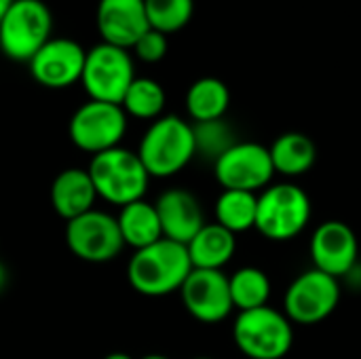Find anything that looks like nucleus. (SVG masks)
<instances>
[{"mask_svg":"<svg viewBox=\"0 0 361 359\" xmlns=\"http://www.w3.org/2000/svg\"><path fill=\"white\" fill-rule=\"evenodd\" d=\"M190 273L192 262L186 245L165 237L148 248L135 250L127 264L129 286L148 298H161L180 292Z\"/></svg>","mask_w":361,"mask_h":359,"instance_id":"1","label":"nucleus"},{"mask_svg":"<svg viewBox=\"0 0 361 359\" xmlns=\"http://www.w3.org/2000/svg\"><path fill=\"white\" fill-rule=\"evenodd\" d=\"M135 152L150 178H173L197 157L192 125L182 116L163 114L150 123Z\"/></svg>","mask_w":361,"mask_h":359,"instance_id":"2","label":"nucleus"},{"mask_svg":"<svg viewBox=\"0 0 361 359\" xmlns=\"http://www.w3.org/2000/svg\"><path fill=\"white\" fill-rule=\"evenodd\" d=\"M87 171L97 197L118 207L144 199L150 184V174L137 152L123 146L91 157Z\"/></svg>","mask_w":361,"mask_h":359,"instance_id":"3","label":"nucleus"},{"mask_svg":"<svg viewBox=\"0 0 361 359\" xmlns=\"http://www.w3.org/2000/svg\"><path fill=\"white\" fill-rule=\"evenodd\" d=\"M311 197L294 182L267 186L258 195L256 231L269 241H290L298 237L311 222Z\"/></svg>","mask_w":361,"mask_h":359,"instance_id":"4","label":"nucleus"},{"mask_svg":"<svg viewBox=\"0 0 361 359\" xmlns=\"http://www.w3.org/2000/svg\"><path fill=\"white\" fill-rule=\"evenodd\" d=\"M233 341L245 358L283 359L294 347V324L269 305L241 311L233 324Z\"/></svg>","mask_w":361,"mask_h":359,"instance_id":"5","label":"nucleus"},{"mask_svg":"<svg viewBox=\"0 0 361 359\" xmlns=\"http://www.w3.org/2000/svg\"><path fill=\"white\" fill-rule=\"evenodd\" d=\"M53 13L42 0H13L0 19V51L13 61H30L53 36Z\"/></svg>","mask_w":361,"mask_h":359,"instance_id":"6","label":"nucleus"},{"mask_svg":"<svg viewBox=\"0 0 361 359\" xmlns=\"http://www.w3.org/2000/svg\"><path fill=\"white\" fill-rule=\"evenodd\" d=\"M133 80H135V66L127 49L99 42L87 51L80 83L89 99L121 104Z\"/></svg>","mask_w":361,"mask_h":359,"instance_id":"7","label":"nucleus"},{"mask_svg":"<svg viewBox=\"0 0 361 359\" xmlns=\"http://www.w3.org/2000/svg\"><path fill=\"white\" fill-rule=\"evenodd\" d=\"M68 133L78 150L95 157L121 146L127 133V114L121 104L87 99L74 110Z\"/></svg>","mask_w":361,"mask_h":359,"instance_id":"8","label":"nucleus"},{"mask_svg":"<svg viewBox=\"0 0 361 359\" xmlns=\"http://www.w3.org/2000/svg\"><path fill=\"white\" fill-rule=\"evenodd\" d=\"M338 303V279L317 269H309L288 286L283 296V313L292 324L315 326L328 320L336 311Z\"/></svg>","mask_w":361,"mask_h":359,"instance_id":"9","label":"nucleus"},{"mask_svg":"<svg viewBox=\"0 0 361 359\" xmlns=\"http://www.w3.org/2000/svg\"><path fill=\"white\" fill-rule=\"evenodd\" d=\"M66 245L76 258L104 264L121 256L125 241L121 237L116 216L104 209H91L66 222Z\"/></svg>","mask_w":361,"mask_h":359,"instance_id":"10","label":"nucleus"},{"mask_svg":"<svg viewBox=\"0 0 361 359\" xmlns=\"http://www.w3.org/2000/svg\"><path fill=\"white\" fill-rule=\"evenodd\" d=\"M214 174L224 190L262 193L275 178V167L267 146L258 142H237L216 163Z\"/></svg>","mask_w":361,"mask_h":359,"instance_id":"11","label":"nucleus"},{"mask_svg":"<svg viewBox=\"0 0 361 359\" xmlns=\"http://www.w3.org/2000/svg\"><path fill=\"white\" fill-rule=\"evenodd\" d=\"M180 298L188 315L201 324H220L235 311L224 271L192 269L180 290Z\"/></svg>","mask_w":361,"mask_h":359,"instance_id":"12","label":"nucleus"},{"mask_svg":"<svg viewBox=\"0 0 361 359\" xmlns=\"http://www.w3.org/2000/svg\"><path fill=\"white\" fill-rule=\"evenodd\" d=\"M87 49L72 38H51L30 61L32 78L49 89H66L80 83Z\"/></svg>","mask_w":361,"mask_h":359,"instance_id":"13","label":"nucleus"},{"mask_svg":"<svg viewBox=\"0 0 361 359\" xmlns=\"http://www.w3.org/2000/svg\"><path fill=\"white\" fill-rule=\"evenodd\" d=\"M357 256L360 243L349 224L341 220H328L315 229L311 237L313 269L341 279L353 271Z\"/></svg>","mask_w":361,"mask_h":359,"instance_id":"14","label":"nucleus"},{"mask_svg":"<svg viewBox=\"0 0 361 359\" xmlns=\"http://www.w3.org/2000/svg\"><path fill=\"white\" fill-rule=\"evenodd\" d=\"M102 42L133 49L140 36L150 30L144 0H99L95 13Z\"/></svg>","mask_w":361,"mask_h":359,"instance_id":"15","label":"nucleus"},{"mask_svg":"<svg viewBox=\"0 0 361 359\" xmlns=\"http://www.w3.org/2000/svg\"><path fill=\"white\" fill-rule=\"evenodd\" d=\"M163 237L188 245L192 237L207 224L199 199L186 188H167L154 201Z\"/></svg>","mask_w":361,"mask_h":359,"instance_id":"16","label":"nucleus"},{"mask_svg":"<svg viewBox=\"0 0 361 359\" xmlns=\"http://www.w3.org/2000/svg\"><path fill=\"white\" fill-rule=\"evenodd\" d=\"M49 195L55 214L66 222L95 209V201L99 199L89 171L82 167H68L59 171L51 184Z\"/></svg>","mask_w":361,"mask_h":359,"instance_id":"17","label":"nucleus"},{"mask_svg":"<svg viewBox=\"0 0 361 359\" xmlns=\"http://www.w3.org/2000/svg\"><path fill=\"white\" fill-rule=\"evenodd\" d=\"M192 269L222 271L237 252V239L218 222L205 224L186 245Z\"/></svg>","mask_w":361,"mask_h":359,"instance_id":"18","label":"nucleus"},{"mask_svg":"<svg viewBox=\"0 0 361 359\" xmlns=\"http://www.w3.org/2000/svg\"><path fill=\"white\" fill-rule=\"evenodd\" d=\"M116 222H118V231H121L125 245H129L133 250L148 248L163 239V226L159 220V212H157L154 203H150L146 199H140V201H133V203L121 207Z\"/></svg>","mask_w":361,"mask_h":359,"instance_id":"19","label":"nucleus"},{"mask_svg":"<svg viewBox=\"0 0 361 359\" xmlns=\"http://www.w3.org/2000/svg\"><path fill=\"white\" fill-rule=\"evenodd\" d=\"M271 161L275 167V174L286 178H298L313 169L317 161V146L315 142L300 133V131H288L281 133L271 146Z\"/></svg>","mask_w":361,"mask_h":359,"instance_id":"20","label":"nucleus"},{"mask_svg":"<svg viewBox=\"0 0 361 359\" xmlns=\"http://www.w3.org/2000/svg\"><path fill=\"white\" fill-rule=\"evenodd\" d=\"M231 106V91L226 83L216 76H203L195 80L186 91V112L195 123H207L224 118Z\"/></svg>","mask_w":361,"mask_h":359,"instance_id":"21","label":"nucleus"},{"mask_svg":"<svg viewBox=\"0 0 361 359\" xmlns=\"http://www.w3.org/2000/svg\"><path fill=\"white\" fill-rule=\"evenodd\" d=\"M214 214H216V222L226 231H231L233 235L247 233L256 229L258 195L245 190H222L216 201Z\"/></svg>","mask_w":361,"mask_h":359,"instance_id":"22","label":"nucleus"},{"mask_svg":"<svg viewBox=\"0 0 361 359\" xmlns=\"http://www.w3.org/2000/svg\"><path fill=\"white\" fill-rule=\"evenodd\" d=\"M231 286V298L235 309L241 311H252L269 305L271 298V279L269 275L258 269V267H243L237 269L228 277Z\"/></svg>","mask_w":361,"mask_h":359,"instance_id":"23","label":"nucleus"},{"mask_svg":"<svg viewBox=\"0 0 361 359\" xmlns=\"http://www.w3.org/2000/svg\"><path fill=\"white\" fill-rule=\"evenodd\" d=\"M167 104V95L161 83L148 78V76H135L131 87L127 89L121 106L127 116L140 118V121H157L163 116Z\"/></svg>","mask_w":361,"mask_h":359,"instance_id":"24","label":"nucleus"},{"mask_svg":"<svg viewBox=\"0 0 361 359\" xmlns=\"http://www.w3.org/2000/svg\"><path fill=\"white\" fill-rule=\"evenodd\" d=\"M144 2H146V15L150 28L167 36L186 28L195 13V0H144Z\"/></svg>","mask_w":361,"mask_h":359,"instance_id":"25","label":"nucleus"},{"mask_svg":"<svg viewBox=\"0 0 361 359\" xmlns=\"http://www.w3.org/2000/svg\"><path fill=\"white\" fill-rule=\"evenodd\" d=\"M192 133H195V148L197 157L212 159L214 163L231 148L237 144L233 127L224 121H207V123H192Z\"/></svg>","mask_w":361,"mask_h":359,"instance_id":"26","label":"nucleus"},{"mask_svg":"<svg viewBox=\"0 0 361 359\" xmlns=\"http://www.w3.org/2000/svg\"><path fill=\"white\" fill-rule=\"evenodd\" d=\"M133 53L137 59L146 63H159L167 55V34L159 30H146L140 40L133 44Z\"/></svg>","mask_w":361,"mask_h":359,"instance_id":"27","label":"nucleus"},{"mask_svg":"<svg viewBox=\"0 0 361 359\" xmlns=\"http://www.w3.org/2000/svg\"><path fill=\"white\" fill-rule=\"evenodd\" d=\"M6 286H8V271H6V267L0 262V294L6 290Z\"/></svg>","mask_w":361,"mask_h":359,"instance_id":"28","label":"nucleus"},{"mask_svg":"<svg viewBox=\"0 0 361 359\" xmlns=\"http://www.w3.org/2000/svg\"><path fill=\"white\" fill-rule=\"evenodd\" d=\"M104 359H133L129 353H121V351H114V353H108Z\"/></svg>","mask_w":361,"mask_h":359,"instance_id":"29","label":"nucleus"},{"mask_svg":"<svg viewBox=\"0 0 361 359\" xmlns=\"http://www.w3.org/2000/svg\"><path fill=\"white\" fill-rule=\"evenodd\" d=\"M13 4V0H0V19H2V15L6 13V8Z\"/></svg>","mask_w":361,"mask_h":359,"instance_id":"30","label":"nucleus"},{"mask_svg":"<svg viewBox=\"0 0 361 359\" xmlns=\"http://www.w3.org/2000/svg\"><path fill=\"white\" fill-rule=\"evenodd\" d=\"M142 359H169L167 355H159V353H150V355H144Z\"/></svg>","mask_w":361,"mask_h":359,"instance_id":"31","label":"nucleus"},{"mask_svg":"<svg viewBox=\"0 0 361 359\" xmlns=\"http://www.w3.org/2000/svg\"><path fill=\"white\" fill-rule=\"evenodd\" d=\"M195 359H212V358H195Z\"/></svg>","mask_w":361,"mask_h":359,"instance_id":"32","label":"nucleus"}]
</instances>
